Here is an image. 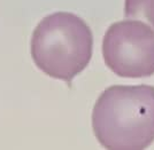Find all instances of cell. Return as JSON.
I'll return each mask as SVG.
<instances>
[{"instance_id": "obj_2", "label": "cell", "mask_w": 154, "mask_h": 150, "mask_svg": "<svg viewBox=\"0 0 154 150\" xmlns=\"http://www.w3.org/2000/svg\"><path fill=\"white\" fill-rule=\"evenodd\" d=\"M30 47L38 69L52 78L70 84L90 63L93 34L79 16L69 12H57L38 23Z\"/></svg>"}, {"instance_id": "obj_4", "label": "cell", "mask_w": 154, "mask_h": 150, "mask_svg": "<svg viewBox=\"0 0 154 150\" xmlns=\"http://www.w3.org/2000/svg\"><path fill=\"white\" fill-rule=\"evenodd\" d=\"M124 16L144 21L154 29V0H125Z\"/></svg>"}, {"instance_id": "obj_3", "label": "cell", "mask_w": 154, "mask_h": 150, "mask_svg": "<svg viewBox=\"0 0 154 150\" xmlns=\"http://www.w3.org/2000/svg\"><path fill=\"white\" fill-rule=\"evenodd\" d=\"M105 64L119 77L154 75V29L139 20H122L107 29L103 40Z\"/></svg>"}, {"instance_id": "obj_1", "label": "cell", "mask_w": 154, "mask_h": 150, "mask_svg": "<svg viewBox=\"0 0 154 150\" xmlns=\"http://www.w3.org/2000/svg\"><path fill=\"white\" fill-rule=\"evenodd\" d=\"M97 140L110 150H141L154 141V86L113 85L92 111Z\"/></svg>"}]
</instances>
